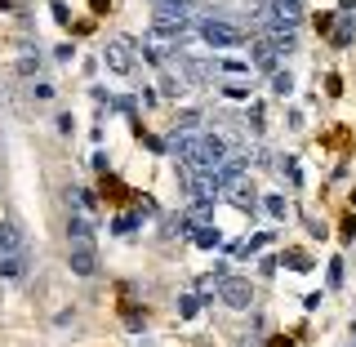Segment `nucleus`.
I'll return each instance as SVG.
<instances>
[{"instance_id":"1","label":"nucleus","mask_w":356,"mask_h":347,"mask_svg":"<svg viewBox=\"0 0 356 347\" xmlns=\"http://www.w3.org/2000/svg\"><path fill=\"white\" fill-rule=\"evenodd\" d=\"M192 14H196V0H156V9H152V32H156V41H161V45L183 41Z\"/></svg>"},{"instance_id":"2","label":"nucleus","mask_w":356,"mask_h":347,"mask_svg":"<svg viewBox=\"0 0 356 347\" xmlns=\"http://www.w3.org/2000/svg\"><path fill=\"white\" fill-rule=\"evenodd\" d=\"M27 267V245H23V232L14 223H0V271L5 276H18Z\"/></svg>"},{"instance_id":"3","label":"nucleus","mask_w":356,"mask_h":347,"mask_svg":"<svg viewBox=\"0 0 356 347\" xmlns=\"http://www.w3.org/2000/svg\"><path fill=\"white\" fill-rule=\"evenodd\" d=\"M254 18L267 27V32L271 27H289V32H294V27L303 23V0H267V5L254 9Z\"/></svg>"},{"instance_id":"4","label":"nucleus","mask_w":356,"mask_h":347,"mask_svg":"<svg viewBox=\"0 0 356 347\" xmlns=\"http://www.w3.org/2000/svg\"><path fill=\"white\" fill-rule=\"evenodd\" d=\"M201 41L210 45V49H236V45H245V32H241L236 23H227V18H205Z\"/></svg>"},{"instance_id":"5","label":"nucleus","mask_w":356,"mask_h":347,"mask_svg":"<svg viewBox=\"0 0 356 347\" xmlns=\"http://www.w3.org/2000/svg\"><path fill=\"white\" fill-rule=\"evenodd\" d=\"M223 201L236 205V210H254L258 192H254V183H249L245 174H232V178H223Z\"/></svg>"},{"instance_id":"6","label":"nucleus","mask_w":356,"mask_h":347,"mask_svg":"<svg viewBox=\"0 0 356 347\" xmlns=\"http://www.w3.org/2000/svg\"><path fill=\"white\" fill-rule=\"evenodd\" d=\"M67 262H71L76 276H93V271H98V249H93V240H71Z\"/></svg>"},{"instance_id":"7","label":"nucleus","mask_w":356,"mask_h":347,"mask_svg":"<svg viewBox=\"0 0 356 347\" xmlns=\"http://www.w3.org/2000/svg\"><path fill=\"white\" fill-rule=\"evenodd\" d=\"M219 294H223V303H227V307L245 312V307H249V298H254V289H249V280H241V276H227V280L219 285Z\"/></svg>"},{"instance_id":"8","label":"nucleus","mask_w":356,"mask_h":347,"mask_svg":"<svg viewBox=\"0 0 356 347\" xmlns=\"http://www.w3.org/2000/svg\"><path fill=\"white\" fill-rule=\"evenodd\" d=\"M102 63H107L116 76H129V71H134V54H129L125 41H107V49H102Z\"/></svg>"},{"instance_id":"9","label":"nucleus","mask_w":356,"mask_h":347,"mask_svg":"<svg viewBox=\"0 0 356 347\" xmlns=\"http://www.w3.org/2000/svg\"><path fill=\"white\" fill-rule=\"evenodd\" d=\"M196 143H201V138L192 134V129H174L170 138H165V152H174L178 161H192V152H196Z\"/></svg>"},{"instance_id":"10","label":"nucleus","mask_w":356,"mask_h":347,"mask_svg":"<svg viewBox=\"0 0 356 347\" xmlns=\"http://www.w3.org/2000/svg\"><path fill=\"white\" fill-rule=\"evenodd\" d=\"M254 63H258V67H276V45H271L267 41V36H263V41H254Z\"/></svg>"},{"instance_id":"11","label":"nucleus","mask_w":356,"mask_h":347,"mask_svg":"<svg viewBox=\"0 0 356 347\" xmlns=\"http://www.w3.org/2000/svg\"><path fill=\"white\" fill-rule=\"evenodd\" d=\"M352 36H356V23H352V18H343V23H339V27H334V36H330V45H339V49H348V45H352Z\"/></svg>"},{"instance_id":"12","label":"nucleus","mask_w":356,"mask_h":347,"mask_svg":"<svg viewBox=\"0 0 356 347\" xmlns=\"http://www.w3.org/2000/svg\"><path fill=\"white\" fill-rule=\"evenodd\" d=\"M196 245H201V249H219L223 245L219 227H201V232H196Z\"/></svg>"},{"instance_id":"13","label":"nucleus","mask_w":356,"mask_h":347,"mask_svg":"<svg viewBox=\"0 0 356 347\" xmlns=\"http://www.w3.org/2000/svg\"><path fill=\"white\" fill-rule=\"evenodd\" d=\"M285 262H289L294 271H312V254H303V249H289Z\"/></svg>"},{"instance_id":"14","label":"nucleus","mask_w":356,"mask_h":347,"mask_svg":"<svg viewBox=\"0 0 356 347\" xmlns=\"http://www.w3.org/2000/svg\"><path fill=\"white\" fill-rule=\"evenodd\" d=\"M267 214H271V219H285V214H289V205H285V196H267Z\"/></svg>"},{"instance_id":"15","label":"nucleus","mask_w":356,"mask_h":347,"mask_svg":"<svg viewBox=\"0 0 356 347\" xmlns=\"http://www.w3.org/2000/svg\"><path fill=\"white\" fill-rule=\"evenodd\" d=\"M271 89H276V93H289V89H294V76L276 67V76H271Z\"/></svg>"},{"instance_id":"16","label":"nucleus","mask_w":356,"mask_h":347,"mask_svg":"<svg viewBox=\"0 0 356 347\" xmlns=\"http://www.w3.org/2000/svg\"><path fill=\"white\" fill-rule=\"evenodd\" d=\"M178 312H183V316H196V312H201V298H196V294H183V298H178Z\"/></svg>"},{"instance_id":"17","label":"nucleus","mask_w":356,"mask_h":347,"mask_svg":"<svg viewBox=\"0 0 356 347\" xmlns=\"http://www.w3.org/2000/svg\"><path fill=\"white\" fill-rule=\"evenodd\" d=\"M201 125V111H183V116H178V129H196Z\"/></svg>"},{"instance_id":"18","label":"nucleus","mask_w":356,"mask_h":347,"mask_svg":"<svg viewBox=\"0 0 356 347\" xmlns=\"http://www.w3.org/2000/svg\"><path fill=\"white\" fill-rule=\"evenodd\" d=\"M125 330H134V334H138V330H143V316H138V312H134V307H125Z\"/></svg>"},{"instance_id":"19","label":"nucleus","mask_w":356,"mask_h":347,"mask_svg":"<svg viewBox=\"0 0 356 347\" xmlns=\"http://www.w3.org/2000/svg\"><path fill=\"white\" fill-rule=\"evenodd\" d=\"M134 223H138V214H120V219H116V232H129Z\"/></svg>"},{"instance_id":"20","label":"nucleus","mask_w":356,"mask_h":347,"mask_svg":"<svg viewBox=\"0 0 356 347\" xmlns=\"http://www.w3.org/2000/svg\"><path fill=\"white\" fill-rule=\"evenodd\" d=\"M339 280H343V262H339V258H334V262H330V285H334V289H339Z\"/></svg>"},{"instance_id":"21","label":"nucleus","mask_w":356,"mask_h":347,"mask_svg":"<svg viewBox=\"0 0 356 347\" xmlns=\"http://www.w3.org/2000/svg\"><path fill=\"white\" fill-rule=\"evenodd\" d=\"M227 98H249V85H241V80H236V85H227Z\"/></svg>"},{"instance_id":"22","label":"nucleus","mask_w":356,"mask_h":347,"mask_svg":"<svg viewBox=\"0 0 356 347\" xmlns=\"http://www.w3.org/2000/svg\"><path fill=\"white\" fill-rule=\"evenodd\" d=\"M0 9H14V0H0Z\"/></svg>"},{"instance_id":"23","label":"nucleus","mask_w":356,"mask_h":347,"mask_svg":"<svg viewBox=\"0 0 356 347\" xmlns=\"http://www.w3.org/2000/svg\"><path fill=\"white\" fill-rule=\"evenodd\" d=\"M352 205H356V192H352Z\"/></svg>"}]
</instances>
